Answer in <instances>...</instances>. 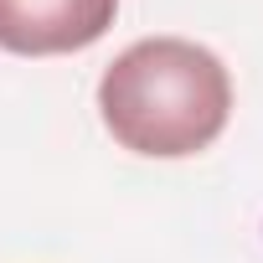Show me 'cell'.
<instances>
[{
  "label": "cell",
  "instance_id": "cell-1",
  "mask_svg": "<svg viewBox=\"0 0 263 263\" xmlns=\"http://www.w3.org/2000/svg\"><path fill=\"white\" fill-rule=\"evenodd\" d=\"M103 129L135 155L181 160L206 150L232 114L222 57L186 36H145L124 47L98 78Z\"/></svg>",
  "mask_w": 263,
  "mask_h": 263
},
{
  "label": "cell",
  "instance_id": "cell-2",
  "mask_svg": "<svg viewBox=\"0 0 263 263\" xmlns=\"http://www.w3.org/2000/svg\"><path fill=\"white\" fill-rule=\"evenodd\" d=\"M119 16V0H0V52L62 57L93 47Z\"/></svg>",
  "mask_w": 263,
  "mask_h": 263
}]
</instances>
